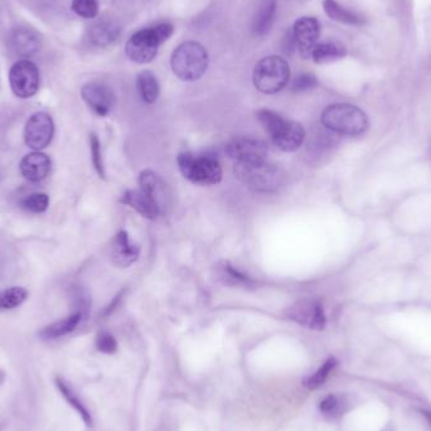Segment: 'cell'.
Masks as SVG:
<instances>
[{
    "mask_svg": "<svg viewBox=\"0 0 431 431\" xmlns=\"http://www.w3.org/2000/svg\"><path fill=\"white\" fill-rule=\"evenodd\" d=\"M233 173L246 187L262 193L278 191L285 180V173L280 166L269 163L267 160L255 163H235Z\"/></svg>",
    "mask_w": 431,
    "mask_h": 431,
    "instance_id": "1",
    "label": "cell"
},
{
    "mask_svg": "<svg viewBox=\"0 0 431 431\" xmlns=\"http://www.w3.org/2000/svg\"><path fill=\"white\" fill-rule=\"evenodd\" d=\"M260 124L274 144L282 151H295L300 148L305 131L299 122L287 120L285 117L274 113L271 110H260L258 113Z\"/></svg>",
    "mask_w": 431,
    "mask_h": 431,
    "instance_id": "2",
    "label": "cell"
},
{
    "mask_svg": "<svg viewBox=\"0 0 431 431\" xmlns=\"http://www.w3.org/2000/svg\"><path fill=\"white\" fill-rule=\"evenodd\" d=\"M173 26L163 23L153 28L142 29L130 37L125 52L135 64H149L158 55L159 47L172 36Z\"/></svg>",
    "mask_w": 431,
    "mask_h": 431,
    "instance_id": "3",
    "label": "cell"
},
{
    "mask_svg": "<svg viewBox=\"0 0 431 431\" xmlns=\"http://www.w3.org/2000/svg\"><path fill=\"white\" fill-rule=\"evenodd\" d=\"M209 52L198 42H184L172 53L171 66L174 75L182 81L201 79L209 68Z\"/></svg>",
    "mask_w": 431,
    "mask_h": 431,
    "instance_id": "4",
    "label": "cell"
},
{
    "mask_svg": "<svg viewBox=\"0 0 431 431\" xmlns=\"http://www.w3.org/2000/svg\"><path fill=\"white\" fill-rule=\"evenodd\" d=\"M178 166L184 178L200 186H213L222 180V168L213 154L180 153Z\"/></svg>",
    "mask_w": 431,
    "mask_h": 431,
    "instance_id": "5",
    "label": "cell"
},
{
    "mask_svg": "<svg viewBox=\"0 0 431 431\" xmlns=\"http://www.w3.org/2000/svg\"><path fill=\"white\" fill-rule=\"evenodd\" d=\"M324 126L336 134L359 135L368 128V119L361 108L351 104H334L325 108L322 115Z\"/></svg>",
    "mask_w": 431,
    "mask_h": 431,
    "instance_id": "6",
    "label": "cell"
},
{
    "mask_svg": "<svg viewBox=\"0 0 431 431\" xmlns=\"http://www.w3.org/2000/svg\"><path fill=\"white\" fill-rule=\"evenodd\" d=\"M290 79V67L279 56L262 58L253 70V85L260 93L274 95L280 93Z\"/></svg>",
    "mask_w": 431,
    "mask_h": 431,
    "instance_id": "7",
    "label": "cell"
},
{
    "mask_svg": "<svg viewBox=\"0 0 431 431\" xmlns=\"http://www.w3.org/2000/svg\"><path fill=\"white\" fill-rule=\"evenodd\" d=\"M39 70L28 58L17 61L9 71V84L13 94L19 99H29L39 90Z\"/></svg>",
    "mask_w": 431,
    "mask_h": 431,
    "instance_id": "8",
    "label": "cell"
},
{
    "mask_svg": "<svg viewBox=\"0 0 431 431\" xmlns=\"http://www.w3.org/2000/svg\"><path fill=\"white\" fill-rule=\"evenodd\" d=\"M285 316L314 331H322L327 324L323 305L316 299H300L295 302L285 310Z\"/></svg>",
    "mask_w": 431,
    "mask_h": 431,
    "instance_id": "9",
    "label": "cell"
},
{
    "mask_svg": "<svg viewBox=\"0 0 431 431\" xmlns=\"http://www.w3.org/2000/svg\"><path fill=\"white\" fill-rule=\"evenodd\" d=\"M55 134V124L47 113H36L30 116L26 124L24 140L29 148L42 151L52 142Z\"/></svg>",
    "mask_w": 431,
    "mask_h": 431,
    "instance_id": "10",
    "label": "cell"
},
{
    "mask_svg": "<svg viewBox=\"0 0 431 431\" xmlns=\"http://www.w3.org/2000/svg\"><path fill=\"white\" fill-rule=\"evenodd\" d=\"M226 153L235 163H255L266 160L267 146L258 139L238 137L229 143Z\"/></svg>",
    "mask_w": 431,
    "mask_h": 431,
    "instance_id": "11",
    "label": "cell"
},
{
    "mask_svg": "<svg viewBox=\"0 0 431 431\" xmlns=\"http://www.w3.org/2000/svg\"><path fill=\"white\" fill-rule=\"evenodd\" d=\"M319 36H320V26L316 18L312 17H303L300 19H298L291 29L294 46L304 58L312 56V52L318 44Z\"/></svg>",
    "mask_w": 431,
    "mask_h": 431,
    "instance_id": "12",
    "label": "cell"
},
{
    "mask_svg": "<svg viewBox=\"0 0 431 431\" xmlns=\"http://www.w3.org/2000/svg\"><path fill=\"white\" fill-rule=\"evenodd\" d=\"M82 99L99 116H106L115 105V95L101 82H88L81 90Z\"/></svg>",
    "mask_w": 431,
    "mask_h": 431,
    "instance_id": "13",
    "label": "cell"
},
{
    "mask_svg": "<svg viewBox=\"0 0 431 431\" xmlns=\"http://www.w3.org/2000/svg\"><path fill=\"white\" fill-rule=\"evenodd\" d=\"M139 186L140 189L151 197V200L158 204L160 211L164 213L171 203V194L166 182L160 178V175L153 171H144L139 177Z\"/></svg>",
    "mask_w": 431,
    "mask_h": 431,
    "instance_id": "14",
    "label": "cell"
},
{
    "mask_svg": "<svg viewBox=\"0 0 431 431\" xmlns=\"http://www.w3.org/2000/svg\"><path fill=\"white\" fill-rule=\"evenodd\" d=\"M140 255V247L130 241L126 231H120L113 240L111 245V260L119 267H129L133 265Z\"/></svg>",
    "mask_w": 431,
    "mask_h": 431,
    "instance_id": "15",
    "label": "cell"
},
{
    "mask_svg": "<svg viewBox=\"0 0 431 431\" xmlns=\"http://www.w3.org/2000/svg\"><path fill=\"white\" fill-rule=\"evenodd\" d=\"M120 202L125 206H129L135 209L137 213L148 218V220H157L163 212L159 209L158 204L151 200L143 189H129L122 194Z\"/></svg>",
    "mask_w": 431,
    "mask_h": 431,
    "instance_id": "16",
    "label": "cell"
},
{
    "mask_svg": "<svg viewBox=\"0 0 431 431\" xmlns=\"http://www.w3.org/2000/svg\"><path fill=\"white\" fill-rule=\"evenodd\" d=\"M21 173L29 182H41L50 172V159L47 154L41 151L29 153L21 162Z\"/></svg>",
    "mask_w": 431,
    "mask_h": 431,
    "instance_id": "17",
    "label": "cell"
},
{
    "mask_svg": "<svg viewBox=\"0 0 431 431\" xmlns=\"http://www.w3.org/2000/svg\"><path fill=\"white\" fill-rule=\"evenodd\" d=\"M10 46L15 55L30 57L41 48V36L33 29H15L10 37Z\"/></svg>",
    "mask_w": 431,
    "mask_h": 431,
    "instance_id": "18",
    "label": "cell"
},
{
    "mask_svg": "<svg viewBox=\"0 0 431 431\" xmlns=\"http://www.w3.org/2000/svg\"><path fill=\"white\" fill-rule=\"evenodd\" d=\"M217 278L222 281L224 285L230 287L252 289L256 285V282L252 280L249 275L240 271L235 266L231 265L229 261H222L217 265Z\"/></svg>",
    "mask_w": 431,
    "mask_h": 431,
    "instance_id": "19",
    "label": "cell"
},
{
    "mask_svg": "<svg viewBox=\"0 0 431 431\" xmlns=\"http://www.w3.org/2000/svg\"><path fill=\"white\" fill-rule=\"evenodd\" d=\"M81 318H82V313L76 312V313H73L62 320H58V322L47 325L46 328L39 332V336L46 341L64 337L66 334H68V333L76 329V327L81 322Z\"/></svg>",
    "mask_w": 431,
    "mask_h": 431,
    "instance_id": "20",
    "label": "cell"
},
{
    "mask_svg": "<svg viewBox=\"0 0 431 431\" xmlns=\"http://www.w3.org/2000/svg\"><path fill=\"white\" fill-rule=\"evenodd\" d=\"M276 10H278L276 0H264L253 23V32L256 36H265L270 32L275 22Z\"/></svg>",
    "mask_w": 431,
    "mask_h": 431,
    "instance_id": "21",
    "label": "cell"
},
{
    "mask_svg": "<svg viewBox=\"0 0 431 431\" xmlns=\"http://www.w3.org/2000/svg\"><path fill=\"white\" fill-rule=\"evenodd\" d=\"M323 7L327 15L336 22L349 24V26H359L365 22L361 15L347 8L342 7L334 0H324Z\"/></svg>",
    "mask_w": 431,
    "mask_h": 431,
    "instance_id": "22",
    "label": "cell"
},
{
    "mask_svg": "<svg viewBox=\"0 0 431 431\" xmlns=\"http://www.w3.org/2000/svg\"><path fill=\"white\" fill-rule=\"evenodd\" d=\"M137 91L144 102L154 104L158 100L160 87L157 77L151 71H143L139 73L137 79Z\"/></svg>",
    "mask_w": 431,
    "mask_h": 431,
    "instance_id": "23",
    "label": "cell"
},
{
    "mask_svg": "<svg viewBox=\"0 0 431 431\" xmlns=\"http://www.w3.org/2000/svg\"><path fill=\"white\" fill-rule=\"evenodd\" d=\"M347 53L345 46L338 42H325L318 44L312 52L310 57L314 59L316 64H329L333 61H337L339 58H343Z\"/></svg>",
    "mask_w": 431,
    "mask_h": 431,
    "instance_id": "24",
    "label": "cell"
},
{
    "mask_svg": "<svg viewBox=\"0 0 431 431\" xmlns=\"http://www.w3.org/2000/svg\"><path fill=\"white\" fill-rule=\"evenodd\" d=\"M55 381H56V386H57L58 390H59V392H61L62 396L67 400V403H70L72 408L79 412L81 417L84 419L85 424L91 426V425H93V419H91L90 412H88L86 408L84 406V403H81V400H79V397L75 395V392L72 391L71 387H70L61 377H56Z\"/></svg>",
    "mask_w": 431,
    "mask_h": 431,
    "instance_id": "25",
    "label": "cell"
},
{
    "mask_svg": "<svg viewBox=\"0 0 431 431\" xmlns=\"http://www.w3.org/2000/svg\"><path fill=\"white\" fill-rule=\"evenodd\" d=\"M119 29L111 23H97L90 30V38L97 46H108L115 41Z\"/></svg>",
    "mask_w": 431,
    "mask_h": 431,
    "instance_id": "26",
    "label": "cell"
},
{
    "mask_svg": "<svg viewBox=\"0 0 431 431\" xmlns=\"http://www.w3.org/2000/svg\"><path fill=\"white\" fill-rule=\"evenodd\" d=\"M28 296V291L23 287H15L0 293V309H13L22 304Z\"/></svg>",
    "mask_w": 431,
    "mask_h": 431,
    "instance_id": "27",
    "label": "cell"
},
{
    "mask_svg": "<svg viewBox=\"0 0 431 431\" xmlns=\"http://www.w3.org/2000/svg\"><path fill=\"white\" fill-rule=\"evenodd\" d=\"M50 197L46 193H32L21 201V207L32 213H44L48 209Z\"/></svg>",
    "mask_w": 431,
    "mask_h": 431,
    "instance_id": "28",
    "label": "cell"
},
{
    "mask_svg": "<svg viewBox=\"0 0 431 431\" xmlns=\"http://www.w3.org/2000/svg\"><path fill=\"white\" fill-rule=\"evenodd\" d=\"M336 366H337V361L336 359L329 358L328 361H325L323 366L320 367L316 374H312L309 379H307L304 381V386L309 388V390H316V388L320 387Z\"/></svg>",
    "mask_w": 431,
    "mask_h": 431,
    "instance_id": "29",
    "label": "cell"
},
{
    "mask_svg": "<svg viewBox=\"0 0 431 431\" xmlns=\"http://www.w3.org/2000/svg\"><path fill=\"white\" fill-rule=\"evenodd\" d=\"M345 410V401L337 395L327 396L323 401L320 403V411L325 416L338 417L341 416Z\"/></svg>",
    "mask_w": 431,
    "mask_h": 431,
    "instance_id": "30",
    "label": "cell"
},
{
    "mask_svg": "<svg viewBox=\"0 0 431 431\" xmlns=\"http://www.w3.org/2000/svg\"><path fill=\"white\" fill-rule=\"evenodd\" d=\"M71 8L76 15L86 19H93L99 15L97 0H72Z\"/></svg>",
    "mask_w": 431,
    "mask_h": 431,
    "instance_id": "31",
    "label": "cell"
},
{
    "mask_svg": "<svg viewBox=\"0 0 431 431\" xmlns=\"http://www.w3.org/2000/svg\"><path fill=\"white\" fill-rule=\"evenodd\" d=\"M90 148H91V158H93L95 169L101 178H105V166H104V159L101 155L100 140L96 134L90 135Z\"/></svg>",
    "mask_w": 431,
    "mask_h": 431,
    "instance_id": "32",
    "label": "cell"
},
{
    "mask_svg": "<svg viewBox=\"0 0 431 431\" xmlns=\"http://www.w3.org/2000/svg\"><path fill=\"white\" fill-rule=\"evenodd\" d=\"M318 86V79L310 73H302L293 81L291 90L294 93H304Z\"/></svg>",
    "mask_w": 431,
    "mask_h": 431,
    "instance_id": "33",
    "label": "cell"
},
{
    "mask_svg": "<svg viewBox=\"0 0 431 431\" xmlns=\"http://www.w3.org/2000/svg\"><path fill=\"white\" fill-rule=\"evenodd\" d=\"M96 345L97 349L102 353H115L117 349V343H116L115 338L113 337L108 332H101L96 339Z\"/></svg>",
    "mask_w": 431,
    "mask_h": 431,
    "instance_id": "34",
    "label": "cell"
},
{
    "mask_svg": "<svg viewBox=\"0 0 431 431\" xmlns=\"http://www.w3.org/2000/svg\"><path fill=\"white\" fill-rule=\"evenodd\" d=\"M424 412L425 417L429 420V423L431 424V412L430 411H423Z\"/></svg>",
    "mask_w": 431,
    "mask_h": 431,
    "instance_id": "35",
    "label": "cell"
}]
</instances>
